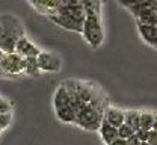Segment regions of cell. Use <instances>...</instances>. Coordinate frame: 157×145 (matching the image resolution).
I'll list each match as a JSON object with an SVG mask.
<instances>
[{"mask_svg":"<svg viewBox=\"0 0 157 145\" xmlns=\"http://www.w3.org/2000/svg\"><path fill=\"white\" fill-rule=\"evenodd\" d=\"M156 124V115L151 112H140V128L153 130Z\"/></svg>","mask_w":157,"mask_h":145,"instance_id":"cell-15","label":"cell"},{"mask_svg":"<svg viewBox=\"0 0 157 145\" xmlns=\"http://www.w3.org/2000/svg\"><path fill=\"white\" fill-rule=\"evenodd\" d=\"M148 144L150 145H157V130H151V132H150Z\"/></svg>","mask_w":157,"mask_h":145,"instance_id":"cell-20","label":"cell"},{"mask_svg":"<svg viewBox=\"0 0 157 145\" xmlns=\"http://www.w3.org/2000/svg\"><path fill=\"white\" fill-rule=\"evenodd\" d=\"M0 40H2V23H0Z\"/></svg>","mask_w":157,"mask_h":145,"instance_id":"cell-27","label":"cell"},{"mask_svg":"<svg viewBox=\"0 0 157 145\" xmlns=\"http://www.w3.org/2000/svg\"><path fill=\"white\" fill-rule=\"evenodd\" d=\"M125 124L132 125L135 130L140 128V112L139 110H125Z\"/></svg>","mask_w":157,"mask_h":145,"instance_id":"cell-14","label":"cell"},{"mask_svg":"<svg viewBox=\"0 0 157 145\" xmlns=\"http://www.w3.org/2000/svg\"><path fill=\"white\" fill-rule=\"evenodd\" d=\"M139 145H150V144H148V141H140Z\"/></svg>","mask_w":157,"mask_h":145,"instance_id":"cell-25","label":"cell"},{"mask_svg":"<svg viewBox=\"0 0 157 145\" xmlns=\"http://www.w3.org/2000/svg\"><path fill=\"white\" fill-rule=\"evenodd\" d=\"M0 133H2V130H0Z\"/></svg>","mask_w":157,"mask_h":145,"instance_id":"cell-28","label":"cell"},{"mask_svg":"<svg viewBox=\"0 0 157 145\" xmlns=\"http://www.w3.org/2000/svg\"><path fill=\"white\" fill-rule=\"evenodd\" d=\"M137 30L144 41L157 48V24H147L137 21Z\"/></svg>","mask_w":157,"mask_h":145,"instance_id":"cell-10","label":"cell"},{"mask_svg":"<svg viewBox=\"0 0 157 145\" xmlns=\"http://www.w3.org/2000/svg\"><path fill=\"white\" fill-rule=\"evenodd\" d=\"M110 145H128V144H127V141H125V139H121V138H118L117 141H113V142H112Z\"/></svg>","mask_w":157,"mask_h":145,"instance_id":"cell-23","label":"cell"},{"mask_svg":"<svg viewBox=\"0 0 157 145\" xmlns=\"http://www.w3.org/2000/svg\"><path fill=\"white\" fill-rule=\"evenodd\" d=\"M98 133H100L103 142L106 145H110L113 141H117L118 138H119L118 136V127H113V125H110L109 123H106V121L101 123L100 128H98Z\"/></svg>","mask_w":157,"mask_h":145,"instance_id":"cell-12","label":"cell"},{"mask_svg":"<svg viewBox=\"0 0 157 145\" xmlns=\"http://www.w3.org/2000/svg\"><path fill=\"white\" fill-rule=\"evenodd\" d=\"M135 132H136V130H135L132 125L125 124V123L118 127V136H119L121 139H125V141H127L128 138H132V136L135 135Z\"/></svg>","mask_w":157,"mask_h":145,"instance_id":"cell-16","label":"cell"},{"mask_svg":"<svg viewBox=\"0 0 157 145\" xmlns=\"http://www.w3.org/2000/svg\"><path fill=\"white\" fill-rule=\"evenodd\" d=\"M12 123V113H0V130L8 128Z\"/></svg>","mask_w":157,"mask_h":145,"instance_id":"cell-17","label":"cell"},{"mask_svg":"<svg viewBox=\"0 0 157 145\" xmlns=\"http://www.w3.org/2000/svg\"><path fill=\"white\" fill-rule=\"evenodd\" d=\"M3 56H5V53L0 50V74H3V67H2V61H3Z\"/></svg>","mask_w":157,"mask_h":145,"instance_id":"cell-24","label":"cell"},{"mask_svg":"<svg viewBox=\"0 0 157 145\" xmlns=\"http://www.w3.org/2000/svg\"><path fill=\"white\" fill-rule=\"evenodd\" d=\"M0 113H12V104L5 97H0Z\"/></svg>","mask_w":157,"mask_h":145,"instance_id":"cell-18","label":"cell"},{"mask_svg":"<svg viewBox=\"0 0 157 145\" xmlns=\"http://www.w3.org/2000/svg\"><path fill=\"white\" fill-rule=\"evenodd\" d=\"M23 73L29 74V76H38L41 73V68L38 65V56H29L24 58V68Z\"/></svg>","mask_w":157,"mask_h":145,"instance_id":"cell-13","label":"cell"},{"mask_svg":"<svg viewBox=\"0 0 157 145\" xmlns=\"http://www.w3.org/2000/svg\"><path fill=\"white\" fill-rule=\"evenodd\" d=\"M2 67H3V73L8 74H21L23 68H24V58L20 56L18 53L12 52V53H5L3 61H2Z\"/></svg>","mask_w":157,"mask_h":145,"instance_id":"cell-6","label":"cell"},{"mask_svg":"<svg viewBox=\"0 0 157 145\" xmlns=\"http://www.w3.org/2000/svg\"><path fill=\"white\" fill-rule=\"evenodd\" d=\"M103 103H92L80 106L76 112V123L78 127L88 130V132H98L100 125L103 123L104 115Z\"/></svg>","mask_w":157,"mask_h":145,"instance_id":"cell-3","label":"cell"},{"mask_svg":"<svg viewBox=\"0 0 157 145\" xmlns=\"http://www.w3.org/2000/svg\"><path fill=\"white\" fill-rule=\"evenodd\" d=\"M121 5H124L125 8H128V6H133V5H136L139 2H142V0H118Z\"/></svg>","mask_w":157,"mask_h":145,"instance_id":"cell-21","label":"cell"},{"mask_svg":"<svg viewBox=\"0 0 157 145\" xmlns=\"http://www.w3.org/2000/svg\"><path fill=\"white\" fill-rule=\"evenodd\" d=\"M128 11L136 17V21L157 24V0H142L133 6H128Z\"/></svg>","mask_w":157,"mask_h":145,"instance_id":"cell-5","label":"cell"},{"mask_svg":"<svg viewBox=\"0 0 157 145\" xmlns=\"http://www.w3.org/2000/svg\"><path fill=\"white\" fill-rule=\"evenodd\" d=\"M53 106H55V112H56L59 121L76 123V103H74L71 92L68 91V88L63 83H60V86L55 92Z\"/></svg>","mask_w":157,"mask_h":145,"instance_id":"cell-2","label":"cell"},{"mask_svg":"<svg viewBox=\"0 0 157 145\" xmlns=\"http://www.w3.org/2000/svg\"><path fill=\"white\" fill-rule=\"evenodd\" d=\"M150 132L151 130H145V128H137L136 132V136L139 138V141H148V138H150Z\"/></svg>","mask_w":157,"mask_h":145,"instance_id":"cell-19","label":"cell"},{"mask_svg":"<svg viewBox=\"0 0 157 145\" xmlns=\"http://www.w3.org/2000/svg\"><path fill=\"white\" fill-rule=\"evenodd\" d=\"M153 130H157V115H156V124H154V128Z\"/></svg>","mask_w":157,"mask_h":145,"instance_id":"cell-26","label":"cell"},{"mask_svg":"<svg viewBox=\"0 0 157 145\" xmlns=\"http://www.w3.org/2000/svg\"><path fill=\"white\" fill-rule=\"evenodd\" d=\"M83 38L85 41L88 42L92 48H98L103 40H104V32H103V26H101V21L100 17L92 11V9H88L86 11V17L83 21Z\"/></svg>","mask_w":157,"mask_h":145,"instance_id":"cell-4","label":"cell"},{"mask_svg":"<svg viewBox=\"0 0 157 145\" xmlns=\"http://www.w3.org/2000/svg\"><path fill=\"white\" fill-rule=\"evenodd\" d=\"M38 65L41 71L47 73H58L62 68V61L58 55L50 53V52H41L38 55Z\"/></svg>","mask_w":157,"mask_h":145,"instance_id":"cell-7","label":"cell"},{"mask_svg":"<svg viewBox=\"0 0 157 145\" xmlns=\"http://www.w3.org/2000/svg\"><path fill=\"white\" fill-rule=\"evenodd\" d=\"M139 142H140V141H139V138L136 136V133H135L132 138H128V139H127V144L128 145H139Z\"/></svg>","mask_w":157,"mask_h":145,"instance_id":"cell-22","label":"cell"},{"mask_svg":"<svg viewBox=\"0 0 157 145\" xmlns=\"http://www.w3.org/2000/svg\"><path fill=\"white\" fill-rule=\"evenodd\" d=\"M15 53H18L20 56H23V58H29V56H38L39 53H41V50L26 35H23L17 41Z\"/></svg>","mask_w":157,"mask_h":145,"instance_id":"cell-9","label":"cell"},{"mask_svg":"<svg viewBox=\"0 0 157 145\" xmlns=\"http://www.w3.org/2000/svg\"><path fill=\"white\" fill-rule=\"evenodd\" d=\"M0 23H2L0 50L3 53H12V52H15L17 41L24 35V30L20 24L18 18H15L11 14L0 15Z\"/></svg>","mask_w":157,"mask_h":145,"instance_id":"cell-1","label":"cell"},{"mask_svg":"<svg viewBox=\"0 0 157 145\" xmlns=\"http://www.w3.org/2000/svg\"><path fill=\"white\" fill-rule=\"evenodd\" d=\"M50 20L53 23H56L58 26L63 27V29H68V30H73V32H80L83 30V21L76 20L67 14H62V12H55V14H50Z\"/></svg>","mask_w":157,"mask_h":145,"instance_id":"cell-8","label":"cell"},{"mask_svg":"<svg viewBox=\"0 0 157 145\" xmlns=\"http://www.w3.org/2000/svg\"><path fill=\"white\" fill-rule=\"evenodd\" d=\"M103 121L109 123V124L113 125V127H119V125L124 124V121H125V110H121V109L112 107V106H107L104 109Z\"/></svg>","mask_w":157,"mask_h":145,"instance_id":"cell-11","label":"cell"}]
</instances>
